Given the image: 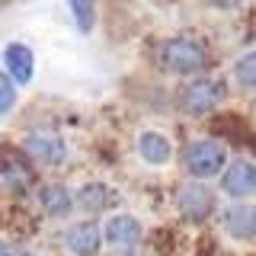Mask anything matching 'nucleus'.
<instances>
[{"label":"nucleus","mask_w":256,"mask_h":256,"mask_svg":"<svg viewBox=\"0 0 256 256\" xmlns=\"http://www.w3.org/2000/svg\"><path fill=\"white\" fill-rule=\"evenodd\" d=\"M141 240H144V224L134 214L118 212L102 224V244L116 246V250H134Z\"/></svg>","instance_id":"7"},{"label":"nucleus","mask_w":256,"mask_h":256,"mask_svg":"<svg viewBox=\"0 0 256 256\" xmlns=\"http://www.w3.org/2000/svg\"><path fill=\"white\" fill-rule=\"evenodd\" d=\"M221 228L237 244L256 240V205L253 202H230L221 212Z\"/></svg>","instance_id":"8"},{"label":"nucleus","mask_w":256,"mask_h":256,"mask_svg":"<svg viewBox=\"0 0 256 256\" xmlns=\"http://www.w3.org/2000/svg\"><path fill=\"white\" fill-rule=\"evenodd\" d=\"M70 6V16H74L77 29L84 32H93V22H96V0H68Z\"/></svg>","instance_id":"15"},{"label":"nucleus","mask_w":256,"mask_h":256,"mask_svg":"<svg viewBox=\"0 0 256 256\" xmlns=\"http://www.w3.org/2000/svg\"><path fill=\"white\" fill-rule=\"evenodd\" d=\"M74 205L86 214H100V212H106V205H109V189L102 186V182H86L74 196Z\"/></svg>","instance_id":"13"},{"label":"nucleus","mask_w":256,"mask_h":256,"mask_svg":"<svg viewBox=\"0 0 256 256\" xmlns=\"http://www.w3.org/2000/svg\"><path fill=\"white\" fill-rule=\"evenodd\" d=\"M221 192L234 202H246L250 196H256V164L246 157L230 160L221 170Z\"/></svg>","instance_id":"6"},{"label":"nucleus","mask_w":256,"mask_h":256,"mask_svg":"<svg viewBox=\"0 0 256 256\" xmlns=\"http://www.w3.org/2000/svg\"><path fill=\"white\" fill-rule=\"evenodd\" d=\"M38 205H42V212L48 218H68L74 212V196L68 192L64 182H45L38 189Z\"/></svg>","instance_id":"12"},{"label":"nucleus","mask_w":256,"mask_h":256,"mask_svg":"<svg viewBox=\"0 0 256 256\" xmlns=\"http://www.w3.org/2000/svg\"><path fill=\"white\" fill-rule=\"evenodd\" d=\"M0 176H4V186L13 189V192H22L29 186V170L20 164V160H13V164H6V160H0Z\"/></svg>","instance_id":"14"},{"label":"nucleus","mask_w":256,"mask_h":256,"mask_svg":"<svg viewBox=\"0 0 256 256\" xmlns=\"http://www.w3.org/2000/svg\"><path fill=\"white\" fill-rule=\"evenodd\" d=\"M116 256H141V253H134V250H116Z\"/></svg>","instance_id":"21"},{"label":"nucleus","mask_w":256,"mask_h":256,"mask_svg":"<svg viewBox=\"0 0 256 256\" xmlns=\"http://www.w3.org/2000/svg\"><path fill=\"white\" fill-rule=\"evenodd\" d=\"M4 70L16 86L32 84V74H36V54H32V48L22 42H10L4 48Z\"/></svg>","instance_id":"10"},{"label":"nucleus","mask_w":256,"mask_h":256,"mask_svg":"<svg viewBox=\"0 0 256 256\" xmlns=\"http://www.w3.org/2000/svg\"><path fill=\"white\" fill-rule=\"evenodd\" d=\"M212 4L218 6V10H234V6H240L244 0H212Z\"/></svg>","instance_id":"18"},{"label":"nucleus","mask_w":256,"mask_h":256,"mask_svg":"<svg viewBox=\"0 0 256 256\" xmlns=\"http://www.w3.org/2000/svg\"><path fill=\"white\" fill-rule=\"evenodd\" d=\"M13 256H42V253H32L26 246H13Z\"/></svg>","instance_id":"19"},{"label":"nucleus","mask_w":256,"mask_h":256,"mask_svg":"<svg viewBox=\"0 0 256 256\" xmlns=\"http://www.w3.org/2000/svg\"><path fill=\"white\" fill-rule=\"evenodd\" d=\"M0 256H13V246L4 244V240H0Z\"/></svg>","instance_id":"20"},{"label":"nucleus","mask_w":256,"mask_h":256,"mask_svg":"<svg viewBox=\"0 0 256 256\" xmlns=\"http://www.w3.org/2000/svg\"><path fill=\"white\" fill-rule=\"evenodd\" d=\"M138 157L144 160L148 166H166L173 160V144L164 132L157 128H144L138 134Z\"/></svg>","instance_id":"11"},{"label":"nucleus","mask_w":256,"mask_h":256,"mask_svg":"<svg viewBox=\"0 0 256 256\" xmlns=\"http://www.w3.org/2000/svg\"><path fill=\"white\" fill-rule=\"evenodd\" d=\"M22 154L38 166H61L68 160V144L54 132H29L22 138Z\"/></svg>","instance_id":"5"},{"label":"nucleus","mask_w":256,"mask_h":256,"mask_svg":"<svg viewBox=\"0 0 256 256\" xmlns=\"http://www.w3.org/2000/svg\"><path fill=\"white\" fill-rule=\"evenodd\" d=\"M61 240H64V250L74 253V256H96V253L102 250V228L93 218L74 221L61 234Z\"/></svg>","instance_id":"9"},{"label":"nucleus","mask_w":256,"mask_h":256,"mask_svg":"<svg viewBox=\"0 0 256 256\" xmlns=\"http://www.w3.org/2000/svg\"><path fill=\"white\" fill-rule=\"evenodd\" d=\"M160 64L170 74L189 77V74H198L208 64V52H205L202 38H196V36H173L160 45Z\"/></svg>","instance_id":"1"},{"label":"nucleus","mask_w":256,"mask_h":256,"mask_svg":"<svg viewBox=\"0 0 256 256\" xmlns=\"http://www.w3.org/2000/svg\"><path fill=\"white\" fill-rule=\"evenodd\" d=\"M221 102H224V84L214 77H192L176 93V109L192 118H202L208 112H214Z\"/></svg>","instance_id":"3"},{"label":"nucleus","mask_w":256,"mask_h":256,"mask_svg":"<svg viewBox=\"0 0 256 256\" xmlns=\"http://www.w3.org/2000/svg\"><path fill=\"white\" fill-rule=\"evenodd\" d=\"M224 166H228V148L218 138H198L189 141L186 150H182V170H186L189 180H212L218 176Z\"/></svg>","instance_id":"2"},{"label":"nucleus","mask_w":256,"mask_h":256,"mask_svg":"<svg viewBox=\"0 0 256 256\" xmlns=\"http://www.w3.org/2000/svg\"><path fill=\"white\" fill-rule=\"evenodd\" d=\"M234 80L244 86V90H256V52H246V54H240V58H237Z\"/></svg>","instance_id":"16"},{"label":"nucleus","mask_w":256,"mask_h":256,"mask_svg":"<svg viewBox=\"0 0 256 256\" xmlns=\"http://www.w3.org/2000/svg\"><path fill=\"white\" fill-rule=\"evenodd\" d=\"M16 93H20V86L13 84L10 77H6V70L0 68V116H10L13 106H16Z\"/></svg>","instance_id":"17"},{"label":"nucleus","mask_w":256,"mask_h":256,"mask_svg":"<svg viewBox=\"0 0 256 256\" xmlns=\"http://www.w3.org/2000/svg\"><path fill=\"white\" fill-rule=\"evenodd\" d=\"M214 208H218V196L202 180H189L186 186H180V192H176V212L192 224L208 221L214 214Z\"/></svg>","instance_id":"4"}]
</instances>
